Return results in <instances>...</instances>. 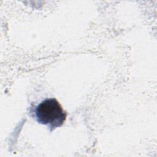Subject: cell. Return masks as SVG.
<instances>
[{
  "label": "cell",
  "instance_id": "6da1fadb",
  "mask_svg": "<svg viewBox=\"0 0 157 157\" xmlns=\"http://www.w3.org/2000/svg\"><path fill=\"white\" fill-rule=\"evenodd\" d=\"M66 112L55 98H47L34 109V117L39 123L47 126L50 131L61 126L66 120Z\"/></svg>",
  "mask_w": 157,
  "mask_h": 157
}]
</instances>
